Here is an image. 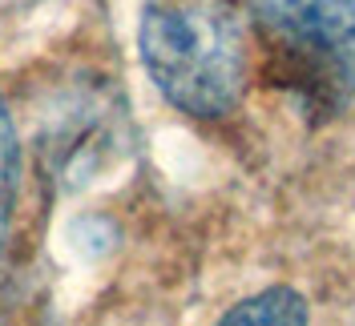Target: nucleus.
<instances>
[{"mask_svg":"<svg viewBox=\"0 0 355 326\" xmlns=\"http://www.w3.org/2000/svg\"><path fill=\"white\" fill-rule=\"evenodd\" d=\"M21 185H24V153L21 141H17V129H12V113L0 97V246H4V234L12 226V214H17Z\"/></svg>","mask_w":355,"mask_h":326,"instance_id":"20e7f679","label":"nucleus"},{"mask_svg":"<svg viewBox=\"0 0 355 326\" xmlns=\"http://www.w3.org/2000/svg\"><path fill=\"white\" fill-rule=\"evenodd\" d=\"M303 28L339 65L355 69V0H311Z\"/></svg>","mask_w":355,"mask_h":326,"instance_id":"f03ea898","label":"nucleus"},{"mask_svg":"<svg viewBox=\"0 0 355 326\" xmlns=\"http://www.w3.org/2000/svg\"><path fill=\"white\" fill-rule=\"evenodd\" d=\"M250 4L275 28H303V17L311 8V0H250Z\"/></svg>","mask_w":355,"mask_h":326,"instance_id":"39448f33","label":"nucleus"},{"mask_svg":"<svg viewBox=\"0 0 355 326\" xmlns=\"http://www.w3.org/2000/svg\"><path fill=\"white\" fill-rule=\"evenodd\" d=\"M157 93L190 117H226L246 89V28L230 0H157L137 28Z\"/></svg>","mask_w":355,"mask_h":326,"instance_id":"f257e3e1","label":"nucleus"},{"mask_svg":"<svg viewBox=\"0 0 355 326\" xmlns=\"http://www.w3.org/2000/svg\"><path fill=\"white\" fill-rule=\"evenodd\" d=\"M303 326L307 323V302L291 286H270L263 294H250L239 306L222 314V326Z\"/></svg>","mask_w":355,"mask_h":326,"instance_id":"7ed1b4c3","label":"nucleus"}]
</instances>
